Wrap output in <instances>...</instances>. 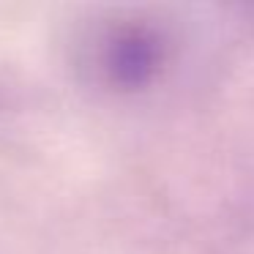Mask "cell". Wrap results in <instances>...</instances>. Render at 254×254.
Segmentation results:
<instances>
[{
    "label": "cell",
    "mask_w": 254,
    "mask_h": 254,
    "mask_svg": "<svg viewBox=\"0 0 254 254\" xmlns=\"http://www.w3.org/2000/svg\"><path fill=\"white\" fill-rule=\"evenodd\" d=\"M186 28L161 8H110L82 25L74 63L85 82L118 99H139L164 88L186 55Z\"/></svg>",
    "instance_id": "cell-1"
}]
</instances>
